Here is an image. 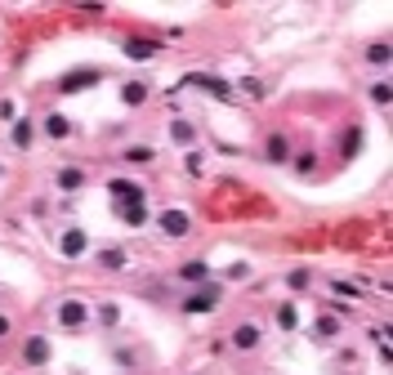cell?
Returning a JSON list of instances; mask_svg holds the SVG:
<instances>
[{"label":"cell","mask_w":393,"mask_h":375,"mask_svg":"<svg viewBox=\"0 0 393 375\" xmlns=\"http://www.w3.org/2000/svg\"><path fill=\"white\" fill-rule=\"evenodd\" d=\"M108 192H112V206L116 210H134V206H143V201H148V188L143 183H130V179H112Z\"/></svg>","instance_id":"6da1fadb"},{"label":"cell","mask_w":393,"mask_h":375,"mask_svg":"<svg viewBox=\"0 0 393 375\" xmlns=\"http://www.w3.org/2000/svg\"><path fill=\"white\" fill-rule=\"evenodd\" d=\"M98 81H103L98 67H76V72H67V76L58 81V90H63V94H81V90H90V85H98Z\"/></svg>","instance_id":"7a4b0ae2"},{"label":"cell","mask_w":393,"mask_h":375,"mask_svg":"<svg viewBox=\"0 0 393 375\" xmlns=\"http://www.w3.org/2000/svg\"><path fill=\"white\" fill-rule=\"evenodd\" d=\"M58 322L67 331H85V322H90V304H85V299H63L58 304Z\"/></svg>","instance_id":"3957f363"},{"label":"cell","mask_w":393,"mask_h":375,"mask_svg":"<svg viewBox=\"0 0 393 375\" xmlns=\"http://www.w3.org/2000/svg\"><path fill=\"white\" fill-rule=\"evenodd\" d=\"M157 228H161L165 237H188V232H193V219H188V210H161Z\"/></svg>","instance_id":"277c9868"},{"label":"cell","mask_w":393,"mask_h":375,"mask_svg":"<svg viewBox=\"0 0 393 375\" xmlns=\"http://www.w3.org/2000/svg\"><path fill=\"white\" fill-rule=\"evenodd\" d=\"M58 250L67 255V260H81V255L90 250V237H85V228H63V237H58Z\"/></svg>","instance_id":"5b68a950"},{"label":"cell","mask_w":393,"mask_h":375,"mask_svg":"<svg viewBox=\"0 0 393 375\" xmlns=\"http://www.w3.org/2000/svg\"><path fill=\"white\" fill-rule=\"evenodd\" d=\"M215 304H219V286H201V291L183 299V313H210Z\"/></svg>","instance_id":"8992f818"},{"label":"cell","mask_w":393,"mask_h":375,"mask_svg":"<svg viewBox=\"0 0 393 375\" xmlns=\"http://www.w3.org/2000/svg\"><path fill=\"white\" fill-rule=\"evenodd\" d=\"M23 362H27V366H45V362H49V339H45V335H27Z\"/></svg>","instance_id":"52a82bcc"},{"label":"cell","mask_w":393,"mask_h":375,"mask_svg":"<svg viewBox=\"0 0 393 375\" xmlns=\"http://www.w3.org/2000/svg\"><path fill=\"white\" fill-rule=\"evenodd\" d=\"M260 327L255 322H237V331H233V349H242V353H250V349H260Z\"/></svg>","instance_id":"ba28073f"},{"label":"cell","mask_w":393,"mask_h":375,"mask_svg":"<svg viewBox=\"0 0 393 375\" xmlns=\"http://www.w3.org/2000/svg\"><path fill=\"white\" fill-rule=\"evenodd\" d=\"M148 94H152V85H148V81H126V85H121V103H126V108L148 103Z\"/></svg>","instance_id":"9c48e42d"},{"label":"cell","mask_w":393,"mask_h":375,"mask_svg":"<svg viewBox=\"0 0 393 375\" xmlns=\"http://www.w3.org/2000/svg\"><path fill=\"white\" fill-rule=\"evenodd\" d=\"M157 41H143V36H134V41H126V58H134V63H148V58H157Z\"/></svg>","instance_id":"30bf717a"},{"label":"cell","mask_w":393,"mask_h":375,"mask_svg":"<svg viewBox=\"0 0 393 375\" xmlns=\"http://www.w3.org/2000/svg\"><path fill=\"white\" fill-rule=\"evenodd\" d=\"M58 188H63V192H81V188H85V170L81 165H63L58 170Z\"/></svg>","instance_id":"8fae6325"},{"label":"cell","mask_w":393,"mask_h":375,"mask_svg":"<svg viewBox=\"0 0 393 375\" xmlns=\"http://www.w3.org/2000/svg\"><path fill=\"white\" fill-rule=\"evenodd\" d=\"M264 157H268V161H286V157H290V139H286V134H268Z\"/></svg>","instance_id":"7c38bea8"},{"label":"cell","mask_w":393,"mask_h":375,"mask_svg":"<svg viewBox=\"0 0 393 375\" xmlns=\"http://www.w3.org/2000/svg\"><path fill=\"white\" fill-rule=\"evenodd\" d=\"M45 134H49V139H67V134H72V121H67L63 112H54V116H45Z\"/></svg>","instance_id":"4fadbf2b"},{"label":"cell","mask_w":393,"mask_h":375,"mask_svg":"<svg viewBox=\"0 0 393 375\" xmlns=\"http://www.w3.org/2000/svg\"><path fill=\"white\" fill-rule=\"evenodd\" d=\"M170 139H175L179 148H193V139H197L193 121H170Z\"/></svg>","instance_id":"5bb4252c"},{"label":"cell","mask_w":393,"mask_h":375,"mask_svg":"<svg viewBox=\"0 0 393 375\" xmlns=\"http://www.w3.org/2000/svg\"><path fill=\"white\" fill-rule=\"evenodd\" d=\"M179 277H183V282H206V277H210V268L201 264V260H188V264L179 268Z\"/></svg>","instance_id":"9a60e30c"},{"label":"cell","mask_w":393,"mask_h":375,"mask_svg":"<svg viewBox=\"0 0 393 375\" xmlns=\"http://www.w3.org/2000/svg\"><path fill=\"white\" fill-rule=\"evenodd\" d=\"M98 264L121 272V268H126V250H121V246H108V250H98Z\"/></svg>","instance_id":"2e32d148"},{"label":"cell","mask_w":393,"mask_h":375,"mask_svg":"<svg viewBox=\"0 0 393 375\" xmlns=\"http://www.w3.org/2000/svg\"><path fill=\"white\" fill-rule=\"evenodd\" d=\"M277 327L282 331H295L300 327V309H295V304H282V309H277Z\"/></svg>","instance_id":"e0dca14e"},{"label":"cell","mask_w":393,"mask_h":375,"mask_svg":"<svg viewBox=\"0 0 393 375\" xmlns=\"http://www.w3.org/2000/svg\"><path fill=\"white\" fill-rule=\"evenodd\" d=\"M357 148H362V125H349L344 130V157H357Z\"/></svg>","instance_id":"ac0fdd59"},{"label":"cell","mask_w":393,"mask_h":375,"mask_svg":"<svg viewBox=\"0 0 393 375\" xmlns=\"http://www.w3.org/2000/svg\"><path fill=\"white\" fill-rule=\"evenodd\" d=\"M14 148H31V121H14Z\"/></svg>","instance_id":"d6986e66"},{"label":"cell","mask_w":393,"mask_h":375,"mask_svg":"<svg viewBox=\"0 0 393 375\" xmlns=\"http://www.w3.org/2000/svg\"><path fill=\"white\" fill-rule=\"evenodd\" d=\"M152 157H157L152 148H130V152H126V161H130V165H148Z\"/></svg>","instance_id":"ffe728a7"},{"label":"cell","mask_w":393,"mask_h":375,"mask_svg":"<svg viewBox=\"0 0 393 375\" xmlns=\"http://www.w3.org/2000/svg\"><path fill=\"white\" fill-rule=\"evenodd\" d=\"M367 63H380V67H384V63H389V45H384V41H375V45L367 49Z\"/></svg>","instance_id":"44dd1931"},{"label":"cell","mask_w":393,"mask_h":375,"mask_svg":"<svg viewBox=\"0 0 393 375\" xmlns=\"http://www.w3.org/2000/svg\"><path fill=\"white\" fill-rule=\"evenodd\" d=\"M98 322H103V327H116V322H121V309H116V304H103V309H98Z\"/></svg>","instance_id":"7402d4cb"},{"label":"cell","mask_w":393,"mask_h":375,"mask_svg":"<svg viewBox=\"0 0 393 375\" xmlns=\"http://www.w3.org/2000/svg\"><path fill=\"white\" fill-rule=\"evenodd\" d=\"M313 331H317V339H331V335L340 331V322H335V317H322V322H317Z\"/></svg>","instance_id":"603a6c76"},{"label":"cell","mask_w":393,"mask_h":375,"mask_svg":"<svg viewBox=\"0 0 393 375\" xmlns=\"http://www.w3.org/2000/svg\"><path fill=\"white\" fill-rule=\"evenodd\" d=\"M371 98H375V103H389V98H393V90H389V81H380V85H371Z\"/></svg>","instance_id":"cb8c5ba5"},{"label":"cell","mask_w":393,"mask_h":375,"mask_svg":"<svg viewBox=\"0 0 393 375\" xmlns=\"http://www.w3.org/2000/svg\"><path fill=\"white\" fill-rule=\"evenodd\" d=\"M116 215H121L130 228H134V224H143V219H148V210H143V206H134V210H116Z\"/></svg>","instance_id":"d4e9b609"},{"label":"cell","mask_w":393,"mask_h":375,"mask_svg":"<svg viewBox=\"0 0 393 375\" xmlns=\"http://www.w3.org/2000/svg\"><path fill=\"white\" fill-rule=\"evenodd\" d=\"M242 90H246L250 98H264V85H260V81H255V76H246V81H242Z\"/></svg>","instance_id":"484cf974"},{"label":"cell","mask_w":393,"mask_h":375,"mask_svg":"<svg viewBox=\"0 0 393 375\" xmlns=\"http://www.w3.org/2000/svg\"><path fill=\"white\" fill-rule=\"evenodd\" d=\"M228 277H233V282H246V277H250V264H233Z\"/></svg>","instance_id":"4316f807"},{"label":"cell","mask_w":393,"mask_h":375,"mask_svg":"<svg viewBox=\"0 0 393 375\" xmlns=\"http://www.w3.org/2000/svg\"><path fill=\"white\" fill-rule=\"evenodd\" d=\"M313 165H317V161H313V152H304V157L295 161V170H300V175H309V170H313Z\"/></svg>","instance_id":"83f0119b"},{"label":"cell","mask_w":393,"mask_h":375,"mask_svg":"<svg viewBox=\"0 0 393 375\" xmlns=\"http://www.w3.org/2000/svg\"><path fill=\"white\" fill-rule=\"evenodd\" d=\"M0 116H5V121H14V116H19V108H14L9 98H5V103H0Z\"/></svg>","instance_id":"f1b7e54d"},{"label":"cell","mask_w":393,"mask_h":375,"mask_svg":"<svg viewBox=\"0 0 393 375\" xmlns=\"http://www.w3.org/2000/svg\"><path fill=\"white\" fill-rule=\"evenodd\" d=\"M5 335H9V317H5V313H0V339H5Z\"/></svg>","instance_id":"f546056e"},{"label":"cell","mask_w":393,"mask_h":375,"mask_svg":"<svg viewBox=\"0 0 393 375\" xmlns=\"http://www.w3.org/2000/svg\"><path fill=\"white\" fill-rule=\"evenodd\" d=\"M72 375H81V371H72Z\"/></svg>","instance_id":"4dcf8cb0"}]
</instances>
